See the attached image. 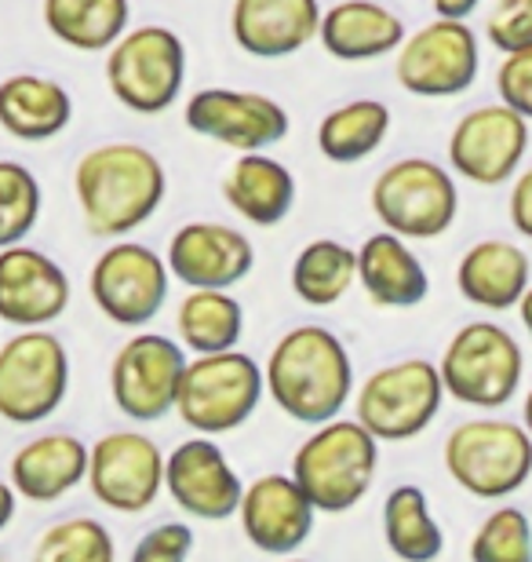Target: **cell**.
Wrapping results in <instances>:
<instances>
[{
    "instance_id": "cell-1",
    "label": "cell",
    "mask_w": 532,
    "mask_h": 562,
    "mask_svg": "<svg viewBox=\"0 0 532 562\" xmlns=\"http://www.w3.org/2000/svg\"><path fill=\"white\" fill-rule=\"evenodd\" d=\"M267 391L292 420L321 427L339 417L354 391V366L343 340L325 325H296L274 344L263 369Z\"/></svg>"
},
{
    "instance_id": "cell-2",
    "label": "cell",
    "mask_w": 532,
    "mask_h": 562,
    "mask_svg": "<svg viewBox=\"0 0 532 562\" xmlns=\"http://www.w3.org/2000/svg\"><path fill=\"white\" fill-rule=\"evenodd\" d=\"M165 165L139 143H103L77 161L73 194L95 238H124L161 209Z\"/></svg>"
},
{
    "instance_id": "cell-3",
    "label": "cell",
    "mask_w": 532,
    "mask_h": 562,
    "mask_svg": "<svg viewBox=\"0 0 532 562\" xmlns=\"http://www.w3.org/2000/svg\"><path fill=\"white\" fill-rule=\"evenodd\" d=\"M380 468V442L358 420H328L292 457V479L314 512L343 515L365 501Z\"/></svg>"
},
{
    "instance_id": "cell-4",
    "label": "cell",
    "mask_w": 532,
    "mask_h": 562,
    "mask_svg": "<svg viewBox=\"0 0 532 562\" xmlns=\"http://www.w3.org/2000/svg\"><path fill=\"white\" fill-rule=\"evenodd\" d=\"M438 373L449 398L478 409H500L522 387L525 355L503 325L467 322L449 340Z\"/></svg>"
},
{
    "instance_id": "cell-5",
    "label": "cell",
    "mask_w": 532,
    "mask_h": 562,
    "mask_svg": "<svg viewBox=\"0 0 532 562\" xmlns=\"http://www.w3.org/2000/svg\"><path fill=\"white\" fill-rule=\"evenodd\" d=\"M445 471L478 501L511 497L532 479V435L511 420H463L445 438Z\"/></svg>"
},
{
    "instance_id": "cell-6",
    "label": "cell",
    "mask_w": 532,
    "mask_h": 562,
    "mask_svg": "<svg viewBox=\"0 0 532 562\" xmlns=\"http://www.w3.org/2000/svg\"><path fill=\"white\" fill-rule=\"evenodd\" d=\"M263 369L252 355L237 351V347L223 355H197L194 362H186L176 409L186 427L215 438L252 417L263 402Z\"/></svg>"
},
{
    "instance_id": "cell-7",
    "label": "cell",
    "mask_w": 532,
    "mask_h": 562,
    "mask_svg": "<svg viewBox=\"0 0 532 562\" xmlns=\"http://www.w3.org/2000/svg\"><path fill=\"white\" fill-rule=\"evenodd\" d=\"M372 212L383 231L405 241L441 238L460 212V194L452 176L430 157H401L387 165L372 183Z\"/></svg>"
},
{
    "instance_id": "cell-8",
    "label": "cell",
    "mask_w": 532,
    "mask_h": 562,
    "mask_svg": "<svg viewBox=\"0 0 532 562\" xmlns=\"http://www.w3.org/2000/svg\"><path fill=\"white\" fill-rule=\"evenodd\" d=\"M186 44L168 26L128 30L106 55V85L132 114H165L183 92Z\"/></svg>"
},
{
    "instance_id": "cell-9",
    "label": "cell",
    "mask_w": 532,
    "mask_h": 562,
    "mask_svg": "<svg viewBox=\"0 0 532 562\" xmlns=\"http://www.w3.org/2000/svg\"><path fill=\"white\" fill-rule=\"evenodd\" d=\"M70 391V355L48 329H22L0 347V417L41 424L59 413Z\"/></svg>"
},
{
    "instance_id": "cell-10",
    "label": "cell",
    "mask_w": 532,
    "mask_h": 562,
    "mask_svg": "<svg viewBox=\"0 0 532 562\" xmlns=\"http://www.w3.org/2000/svg\"><path fill=\"white\" fill-rule=\"evenodd\" d=\"M445 387L441 373L427 358H405V362L376 369L361 384L354 409L358 424L376 442H409L434 424Z\"/></svg>"
},
{
    "instance_id": "cell-11",
    "label": "cell",
    "mask_w": 532,
    "mask_h": 562,
    "mask_svg": "<svg viewBox=\"0 0 532 562\" xmlns=\"http://www.w3.org/2000/svg\"><path fill=\"white\" fill-rule=\"evenodd\" d=\"M186 373V351L161 333H135L121 344L110 366V395L135 424L165 420L176 409Z\"/></svg>"
},
{
    "instance_id": "cell-12",
    "label": "cell",
    "mask_w": 532,
    "mask_h": 562,
    "mask_svg": "<svg viewBox=\"0 0 532 562\" xmlns=\"http://www.w3.org/2000/svg\"><path fill=\"white\" fill-rule=\"evenodd\" d=\"M482 48L463 19H434L405 37L394 63V77L405 92L423 99H452L467 92L478 77Z\"/></svg>"
},
{
    "instance_id": "cell-13",
    "label": "cell",
    "mask_w": 532,
    "mask_h": 562,
    "mask_svg": "<svg viewBox=\"0 0 532 562\" xmlns=\"http://www.w3.org/2000/svg\"><path fill=\"white\" fill-rule=\"evenodd\" d=\"M168 278H172V271L150 245L121 238L106 252H99L88 289H92L95 307L113 325L139 329V325L161 314L168 300Z\"/></svg>"
},
{
    "instance_id": "cell-14",
    "label": "cell",
    "mask_w": 532,
    "mask_h": 562,
    "mask_svg": "<svg viewBox=\"0 0 532 562\" xmlns=\"http://www.w3.org/2000/svg\"><path fill=\"white\" fill-rule=\"evenodd\" d=\"M84 482L103 508L139 515L165 490V453L143 431H110L88 449Z\"/></svg>"
},
{
    "instance_id": "cell-15",
    "label": "cell",
    "mask_w": 532,
    "mask_h": 562,
    "mask_svg": "<svg viewBox=\"0 0 532 562\" xmlns=\"http://www.w3.org/2000/svg\"><path fill=\"white\" fill-rule=\"evenodd\" d=\"M186 128L237 154H259L288 136L285 106L259 92L201 88L186 99Z\"/></svg>"
},
{
    "instance_id": "cell-16",
    "label": "cell",
    "mask_w": 532,
    "mask_h": 562,
    "mask_svg": "<svg viewBox=\"0 0 532 562\" xmlns=\"http://www.w3.org/2000/svg\"><path fill=\"white\" fill-rule=\"evenodd\" d=\"M529 154V121L511 106H478L456 121L449 136V165L478 187L507 183Z\"/></svg>"
},
{
    "instance_id": "cell-17",
    "label": "cell",
    "mask_w": 532,
    "mask_h": 562,
    "mask_svg": "<svg viewBox=\"0 0 532 562\" xmlns=\"http://www.w3.org/2000/svg\"><path fill=\"white\" fill-rule=\"evenodd\" d=\"M165 490L179 512L205 522H226L241 508L245 482L212 438L197 435L165 457Z\"/></svg>"
},
{
    "instance_id": "cell-18",
    "label": "cell",
    "mask_w": 532,
    "mask_h": 562,
    "mask_svg": "<svg viewBox=\"0 0 532 562\" xmlns=\"http://www.w3.org/2000/svg\"><path fill=\"white\" fill-rule=\"evenodd\" d=\"M70 307V278L48 252L30 245L0 249V322L44 329Z\"/></svg>"
},
{
    "instance_id": "cell-19",
    "label": "cell",
    "mask_w": 532,
    "mask_h": 562,
    "mask_svg": "<svg viewBox=\"0 0 532 562\" xmlns=\"http://www.w3.org/2000/svg\"><path fill=\"white\" fill-rule=\"evenodd\" d=\"M168 271L186 289L230 292L256 267V249L226 223H186L168 241Z\"/></svg>"
},
{
    "instance_id": "cell-20",
    "label": "cell",
    "mask_w": 532,
    "mask_h": 562,
    "mask_svg": "<svg viewBox=\"0 0 532 562\" xmlns=\"http://www.w3.org/2000/svg\"><path fill=\"white\" fill-rule=\"evenodd\" d=\"M241 530L263 555L288 559L314 530V504L292 475H259L241 493Z\"/></svg>"
},
{
    "instance_id": "cell-21",
    "label": "cell",
    "mask_w": 532,
    "mask_h": 562,
    "mask_svg": "<svg viewBox=\"0 0 532 562\" xmlns=\"http://www.w3.org/2000/svg\"><path fill=\"white\" fill-rule=\"evenodd\" d=\"M321 15L318 0H234L230 33L256 59H285L318 37Z\"/></svg>"
},
{
    "instance_id": "cell-22",
    "label": "cell",
    "mask_w": 532,
    "mask_h": 562,
    "mask_svg": "<svg viewBox=\"0 0 532 562\" xmlns=\"http://www.w3.org/2000/svg\"><path fill=\"white\" fill-rule=\"evenodd\" d=\"M88 479V446L70 431L30 438L11 457V490L33 504H52Z\"/></svg>"
},
{
    "instance_id": "cell-23",
    "label": "cell",
    "mask_w": 532,
    "mask_h": 562,
    "mask_svg": "<svg viewBox=\"0 0 532 562\" xmlns=\"http://www.w3.org/2000/svg\"><path fill=\"white\" fill-rule=\"evenodd\" d=\"M532 281L529 252L518 249L514 241L485 238L463 252L456 267V289L460 296L482 311H511L522 303Z\"/></svg>"
},
{
    "instance_id": "cell-24",
    "label": "cell",
    "mask_w": 532,
    "mask_h": 562,
    "mask_svg": "<svg viewBox=\"0 0 532 562\" xmlns=\"http://www.w3.org/2000/svg\"><path fill=\"white\" fill-rule=\"evenodd\" d=\"M318 41L332 59L369 63L401 48L405 22L376 0H339L321 15Z\"/></svg>"
},
{
    "instance_id": "cell-25",
    "label": "cell",
    "mask_w": 532,
    "mask_h": 562,
    "mask_svg": "<svg viewBox=\"0 0 532 562\" xmlns=\"http://www.w3.org/2000/svg\"><path fill=\"white\" fill-rule=\"evenodd\" d=\"M358 285L376 307L401 311L427 300L430 278L420 256L409 249V241L390 231H380L365 238L358 249Z\"/></svg>"
},
{
    "instance_id": "cell-26",
    "label": "cell",
    "mask_w": 532,
    "mask_h": 562,
    "mask_svg": "<svg viewBox=\"0 0 532 562\" xmlns=\"http://www.w3.org/2000/svg\"><path fill=\"white\" fill-rule=\"evenodd\" d=\"M73 121L70 92L41 74H11L0 81V128L22 143H48Z\"/></svg>"
},
{
    "instance_id": "cell-27",
    "label": "cell",
    "mask_w": 532,
    "mask_h": 562,
    "mask_svg": "<svg viewBox=\"0 0 532 562\" xmlns=\"http://www.w3.org/2000/svg\"><path fill=\"white\" fill-rule=\"evenodd\" d=\"M223 198L256 227H278L296 205V176L267 150L241 154L223 179Z\"/></svg>"
},
{
    "instance_id": "cell-28",
    "label": "cell",
    "mask_w": 532,
    "mask_h": 562,
    "mask_svg": "<svg viewBox=\"0 0 532 562\" xmlns=\"http://www.w3.org/2000/svg\"><path fill=\"white\" fill-rule=\"evenodd\" d=\"M128 0H44V26L73 52H110L128 30Z\"/></svg>"
},
{
    "instance_id": "cell-29",
    "label": "cell",
    "mask_w": 532,
    "mask_h": 562,
    "mask_svg": "<svg viewBox=\"0 0 532 562\" xmlns=\"http://www.w3.org/2000/svg\"><path fill=\"white\" fill-rule=\"evenodd\" d=\"M179 340L194 355L234 351L245 333V307L223 289H190L176 314Z\"/></svg>"
},
{
    "instance_id": "cell-30",
    "label": "cell",
    "mask_w": 532,
    "mask_h": 562,
    "mask_svg": "<svg viewBox=\"0 0 532 562\" xmlns=\"http://www.w3.org/2000/svg\"><path fill=\"white\" fill-rule=\"evenodd\" d=\"M383 537L401 562H434L445 552V530L430 515L420 486H398L383 501Z\"/></svg>"
},
{
    "instance_id": "cell-31",
    "label": "cell",
    "mask_w": 532,
    "mask_h": 562,
    "mask_svg": "<svg viewBox=\"0 0 532 562\" xmlns=\"http://www.w3.org/2000/svg\"><path fill=\"white\" fill-rule=\"evenodd\" d=\"M390 132V110L380 99H354L336 106L318 125V150L336 165L365 161L383 146Z\"/></svg>"
},
{
    "instance_id": "cell-32",
    "label": "cell",
    "mask_w": 532,
    "mask_h": 562,
    "mask_svg": "<svg viewBox=\"0 0 532 562\" xmlns=\"http://www.w3.org/2000/svg\"><path fill=\"white\" fill-rule=\"evenodd\" d=\"M358 281V252L336 238L303 245L292 263V292L307 307H332Z\"/></svg>"
},
{
    "instance_id": "cell-33",
    "label": "cell",
    "mask_w": 532,
    "mask_h": 562,
    "mask_svg": "<svg viewBox=\"0 0 532 562\" xmlns=\"http://www.w3.org/2000/svg\"><path fill=\"white\" fill-rule=\"evenodd\" d=\"M33 562H117V548L103 522L73 515L41 533Z\"/></svg>"
},
{
    "instance_id": "cell-34",
    "label": "cell",
    "mask_w": 532,
    "mask_h": 562,
    "mask_svg": "<svg viewBox=\"0 0 532 562\" xmlns=\"http://www.w3.org/2000/svg\"><path fill=\"white\" fill-rule=\"evenodd\" d=\"M41 183L26 165L0 161V249L22 245L41 220Z\"/></svg>"
},
{
    "instance_id": "cell-35",
    "label": "cell",
    "mask_w": 532,
    "mask_h": 562,
    "mask_svg": "<svg viewBox=\"0 0 532 562\" xmlns=\"http://www.w3.org/2000/svg\"><path fill=\"white\" fill-rule=\"evenodd\" d=\"M471 562H532V522L522 508H496L485 515L471 541Z\"/></svg>"
},
{
    "instance_id": "cell-36",
    "label": "cell",
    "mask_w": 532,
    "mask_h": 562,
    "mask_svg": "<svg viewBox=\"0 0 532 562\" xmlns=\"http://www.w3.org/2000/svg\"><path fill=\"white\" fill-rule=\"evenodd\" d=\"M485 33L503 55L532 48V0H496Z\"/></svg>"
},
{
    "instance_id": "cell-37",
    "label": "cell",
    "mask_w": 532,
    "mask_h": 562,
    "mask_svg": "<svg viewBox=\"0 0 532 562\" xmlns=\"http://www.w3.org/2000/svg\"><path fill=\"white\" fill-rule=\"evenodd\" d=\"M194 552V530L186 522H161L139 537L128 562H186Z\"/></svg>"
},
{
    "instance_id": "cell-38",
    "label": "cell",
    "mask_w": 532,
    "mask_h": 562,
    "mask_svg": "<svg viewBox=\"0 0 532 562\" xmlns=\"http://www.w3.org/2000/svg\"><path fill=\"white\" fill-rule=\"evenodd\" d=\"M496 92H500L503 106L532 121V48L503 55L500 70H496Z\"/></svg>"
},
{
    "instance_id": "cell-39",
    "label": "cell",
    "mask_w": 532,
    "mask_h": 562,
    "mask_svg": "<svg viewBox=\"0 0 532 562\" xmlns=\"http://www.w3.org/2000/svg\"><path fill=\"white\" fill-rule=\"evenodd\" d=\"M507 212H511L514 231L522 234V238L532 241V168H525V172L514 179L511 205H507Z\"/></svg>"
},
{
    "instance_id": "cell-40",
    "label": "cell",
    "mask_w": 532,
    "mask_h": 562,
    "mask_svg": "<svg viewBox=\"0 0 532 562\" xmlns=\"http://www.w3.org/2000/svg\"><path fill=\"white\" fill-rule=\"evenodd\" d=\"M478 8V0H434L438 19H467Z\"/></svg>"
},
{
    "instance_id": "cell-41",
    "label": "cell",
    "mask_w": 532,
    "mask_h": 562,
    "mask_svg": "<svg viewBox=\"0 0 532 562\" xmlns=\"http://www.w3.org/2000/svg\"><path fill=\"white\" fill-rule=\"evenodd\" d=\"M15 501H19V493L11 490V482L0 479V530H8V522L15 519Z\"/></svg>"
},
{
    "instance_id": "cell-42",
    "label": "cell",
    "mask_w": 532,
    "mask_h": 562,
    "mask_svg": "<svg viewBox=\"0 0 532 562\" xmlns=\"http://www.w3.org/2000/svg\"><path fill=\"white\" fill-rule=\"evenodd\" d=\"M518 314H522V325H525L529 336H532V285H529V292L522 296V303H518Z\"/></svg>"
},
{
    "instance_id": "cell-43",
    "label": "cell",
    "mask_w": 532,
    "mask_h": 562,
    "mask_svg": "<svg viewBox=\"0 0 532 562\" xmlns=\"http://www.w3.org/2000/svg\"><path fill=\"white\" fill-rule=\"evenodd\" d=\"M522 417H525V431L532 435V387H529V395H525V406H522Z\"/></svg>"
},
{
    "instance_id": "cell-44",
    "label": "cell",
    "mask_w": 532,
    "mask_h": 562,
    "mask_svg": "<svg viewBox=\"0 0 532 562\" xmlns=\"http://www.w3.org/2000/svg\"><path fill=\"white\" fill-rule=\"evenodd\" d=\"M281 562H307V559H281Z\"/></svg>"
},
{
    "instance_id": "cell-45",
    "label": "cell",
    "mask_w": 532,
    "mask_h": 562,
    "mask_svg": "<svg viewBox=\"0 0 532 562\" xmlns=\"http://www.w3.org/2000/svg\"><path fill=\"white\" fill-rule=\"evenodd\" d=\"M0 562H8V559H4V552H0Z\"/></svg>"
}]
</instances>
